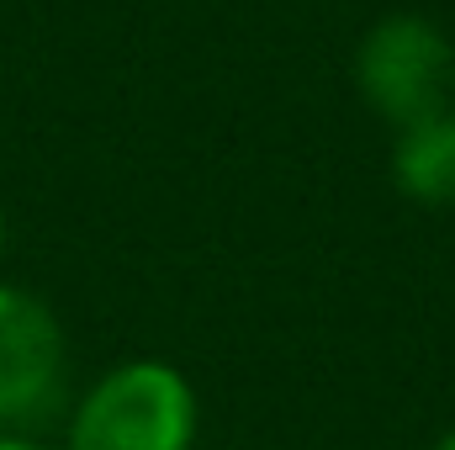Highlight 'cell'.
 <instances>
[{"label":"cell","instance_id":"7a4b0ae2","mask_svg":"<svg viewBox=\"0 0 455 450\" xmlns=\"http://www.w3.org/2000/svg\"><path fill=\"white\" fill-rule=\"evenodd\" d=\"M360 101L397 133L455 107V48L424 16H381L355 48Z\"/></svg>","mask_w":455,"mask_h":450},{"label":"cell","instance_id":"8992f818","mask_svg":"<svg viewBox=\"0 0 455 450\" xmlns=\"http://www.w3.org/2000/svg\"><path fill=\"white\" fill-rule=\"evenodd\" d=\"M429 450H455V430H451V435H440V440H435Z\"/></svg>","mask_w":455,"mask_h":450},{"label":"cell","instance_id":"3957f363","mask_svg":"<svg viewBox=\"0 0 455 450\" xmlns=\"http://www.w3.org/2000/svg\"><path fill=\"white\" fill-rule=\"evenodd\" d=\"M64 329L21 286H0V430L43 424L64 403Z\"/></svg>","mask_w":455,"mask_h":450},{"label":"cell","instance_id":"277c9868","mask_svg":"<svg viewBox=\"0 0 455 450\" xmlns=\"http://www.w3.org/2000/svg\"><path fill=\"white\" fill-rule=\"evenodd\" d=\"M392 181L419 207H455V107L397 133Z\"/></svg>","mask_w":455,"mask_h":450},{"label":"cell","instance_id":"6da1fadb","mask_svg":"<svg viewBox=\"0 0 455 450\" xmlns=\"http://www.w3.org/2000/svg\"><path fill=\"white\" fill-rule=\"evenodd\" d=\"M196 387L164 360L112 366L69 414V450H191Z\"/></svg>","mask_w":455,"mask_h":450},{"label":"cell","instance_id":"5b68a950","mask_svg":"<svg viewBox=\"0 0 455 450\" xmlns=\"http://www.w3.org/2000/svg\"><path fill=\"white\" fill-rule=\"evenodd\" d=\"M0 450H43V446H32V440H21V435H0Z\"/></svg>","mask_w":455,"mask_h":450},{"label":"cell","instance_id":"52a82bcc","mask_svg":"<svg viewBox=\"0 0 455 450\" xmlns=\"http://www.w3.org/2000/svg\"><path fill=\"white\" fill-rule=\"evenodd\" d=\"M0 249H5V207H0Z\"/></svg>","mask_w":455,"mask_h":450}]
</instances>
